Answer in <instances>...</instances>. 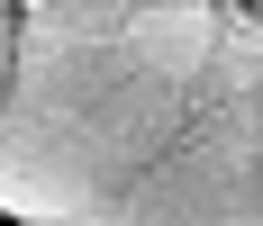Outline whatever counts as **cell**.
Listing matches in <instances>:
<instances>
[{
  "label": "cell",
  "mask_w": 263,
  "mask_h": 226,
  "mask_svg": "<svg viewBox=\"0 0 263 226\" xmlns=\"http://www.w3.org/2000/svg\"><path fill=\"white\" fill-rule=\"evenodd\" d=\"M245 91H263V9H227V0L18 9L9 91H0V217L9 226L100 217Z\"/></svg>",
  "instance_id": "1"
},
{
  "label": "cell",
  "mask_w": 263,
  "mask_h": 226,
  "mask_svg": "<svg viewBox=\"0 0 263 226\" xmlns=\"http://www.w3.org/2000/svg\"><path fill=\"white\" fill-rule=\"evenodd\" d=\"M9 46H18V9H0V91H9Z\"/></svg>",
  "instance_id": "2"
},
{
  "label": "cell",
  "mask_w": 263,
  "mask_h": 226,
  "mask_svg": "<svg viewBox=\"0 0 263 226\" xmlns=\"http://www.w3.org/2000/svg\"><path fill=\"white\" fill-rule=\"evenodd\" d=\"M0 226H9V217H0Z\"/></svg>",
  "instance_id": "3"
}]
</instances>
